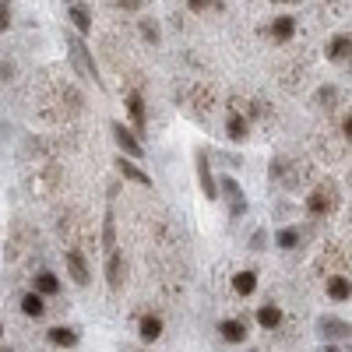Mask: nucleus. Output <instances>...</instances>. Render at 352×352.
I'll list each match as a JSON object with an SVG mask.
<instances>
[{
	"instance_id": "nucleus-20",
	"label": "nucleus",
	"mask_w": 352,
	"mask_h": 352,
	"mask_svg": "<svg viewBox=\"0 0 352 352\" xmlns=\"http://www.w3.org/2000/svg\"><path fill=\"white\" fill-rule=\"evenodd\" d=\"M219 331H222L226 342H243V338H247V328L240 324V320H222Z\"/></svg>"
},
{
	"instance_id": "nucleus-31",
	"label": "nucleus",
	"mask_w": 352,
	"mask_h": 352,
	"mask_svg": "<svg viewBox=\"0 0 352 352\" xmlns=\"http://www.w3.org/2000/svg\"><path fill=\"white\" fill-rule=\"evenodd\" d=\"M0 335H4V324H0Z\"/></svg>"
},
{
	"instance_id": "nucleus-23",
	"label": "nucleus",
	"mask_w": 352,
	"mask_h": 352,
	"mask_svg": "<svg viewBox=\"0 0 352 352\" xmlns=\"http://www.w3.org/2000/svg\"><path fill=\"white\" fill-rule=\"evenodd\" d=\"M275 240H278L282 250H292V247L300 243V232H296V229H278V236H275Z\"/></svg>"
},
{
	"instance_id": "nucleus-9",
	"label": "nucleus",
	"mask_w": 352,
	"mask_h": 352,
	"mask_svg": "<svg viewBox=\"0 0 352 352\" xmlns=\"http://www.w3.org/2000/svg\"><path fill=\"white\" fill-rule=\"evenodd\" d=\"M197 180H201V190H204V197H219V184H215V176H212V166H208V159H197Z\"/></svg>"
},
{
	"instance_id": "nucleus-16",
	"label": "nucleus",
	"mask_w": 352,
	"mask_h": 352,
	"mask_svg": "<svg viewBox=\"0 0 352 352\" xmlns=\"http://www.w3.org/2000/svg\"><path fill=\"white\" fill-rule=\"evenodd\" d=\"M328 56L335 64H342V60H349V32H338L331 43H328Z\"/></svg>"
},
{
	"instance_id": "nucleus-3",
	"label": "nucleus",
	"mask_w": 352,
	"mask_h": 352,
	"mask_svg": "<svg viewBox=\"0 0 352 352\" xmlns=\"http://www.w3.org/2000/svg\"><path fill=\"white\" fill-rule=\"evenodd\" d=\"M219 190H226V204H229V212L240 219V215L247 212V201H243V187H240L236 180H232V176H226V180L219 184Z\"/></svg>"
},
{
	"instance_id": "nucleus-21",
	"label": "nucleus",
	"mask_w": 352,
	"mask_h": 352,
	"mask_svg": "<svg viewBox=\"0 0 352 352\" xmlns=\"http://www.w3.org/2000/svg\"><path fill=\"white\" fill-rule=\"evenodd\" d=\"M50 342L60 345V349H71V345H78V331L74 328H53L50 331Z\"/></svg>"
},
{
	"instance_id": "nucleus-27",
	"label": "nucleus",
	"mask_w": 352,
	"mask_h": 352,
	"mask_svg": "<svg viewBox=\"0 0 352 352\" xmlns=\"http://www.w3.org/2000/svg\"><path fill=\"white\" fill-rule=\"evenodd\" d=\"M11 25V8H8V0H0V32Z\"/></svg>"
},
{
	"instance_id": "nucleus-24",
	"label": "nucleus",
	"mask_w": 352,
	"mask_h": 352,
	"mask_svg": "<svg viewBox=\"0 0 352 352\" xmlns=\"http://www.w3.org/2000/svg\"><path fill=\"white\" fill-rule=\"evenodd\" d=\"M138 28H141V36H144V39L159 43V25H155L152 18H141V25H138Z\"/></svg>"
},
{
	"instance_id": "nucleus-12",
	"label": "nucleus",
	"mask_w": 352,
	"mask_h": 352,
	"mask_svg": "<svg viewBox=\"0 0 352 352\" xmlns=\"http://www.w3.org/2000/svg\"><path fill=\"white\" fill-rule=\"evenodd\" d=\"M138 335H141V342H155V338L162 335V320H159L155 314H144L141 324H138Z\"/></svg>"
},
{
	"instance_id": "nucleus-4",
	"label": "nucleus",
	"mask_w": 352,
	"mask_h": 352,
	"mask_svg": "<svg viewBox=\"0 0 352 352\" xmlns=\"http://www.w3.org/2000/svg\"><path fill=\"white\" fill-rule=\"evenodd\" d=\"M71 56H74V64L88 74V78H92L96 85H102V78H99V67H96V60H92V56H88V46L81 43V39H71Z\"/></svg>"
},
{
	"instance_id": "nucleus-6",
	"label": "nucleus",
	"mask_w": 352,
	"mask_h": 352,
	"mask_svg": "<svg viewBox=\"0 0 352 352\" xmlns=\"http://www.w3.org/2000/svg\"><path fill=\"white\" fill-rule=\"evenodd\" d=\"M247 131H250V120H247V116H243V113H229V120H226V138L240 144V141L250 138Z\"/></svg>"
},
{
	"instance_id": "nucleus-7",
	"label": "nucleus",
	"mask_w": 352,
	"mask_h": 352,
	"mask_svg": "<svg viewBox=\"0 0 352 352\" xmlns=\"http://www.w3.org/2000/svg\"><path fill=\"white\" fill-rule=\"evenodd\" d=\"M64 261H67V272H71V278H74L78 285H88V282H92V275H88V264H85V257H81L78 250H67Z\"/></svg>"
},
{
	"instance_id": "nucleus-28",
	"label": "nucleus",
	"mask_w": 352,
	"mask_h": 352,
	"mask_svg": "<svg viewBox=\"0 0 352 352\" xmlns=\"http://www.w3.org/2000/svg\"><path fill=\"white\" fill-rule=\"evenodd\" d=\"M144 4V0H116V8H120V11H138Z\"/></svg>"
},
{
	"instance_id": "nucleus-29",
	"label": "nucleus",
	"mask_w": 352,
	"mask_h": 352,
	"mask_svg": "<svg viewBox=\"0 0 352 352\" xmlns=\"http://www.w3.org/2000/svg\"><path fill=\"white\" fill-rule=\"evenodd\" d=\"M208 4H212V0H187V8H190L194 14H201L204 8H208Z\"/></svg>"
},
{
	"instance_id": "nucleus-14",
	"label": "nucleus",
	"mask_w": 352,
	"mask_h": 352,
	"mask_svg": "<svg viewBox=\"0 0 352 352\" xmlns=\"http://www.w3.org/2000/svg\"><path fill=\"white\" fill-rule=\"evenodd\" d=\"M328 296H331V300H338V303H345V300L352 296L349 275H331V278H328Z\"/></svg>"
},
{
	"instance_id": "nucleus-5",
	"label": "nucleus",
	"mask_w": 352,
	"mask_h": 352,
	"mask_svg": "<svg viewBox=\"0 0 352 352\" xmlns=\"http://www.w3.org/2000/svg\"><path fill=\"white\" fill-rule=\"evenodd\" d=\"M116 169H120V176H127L131 184H138V187H148V190H152V176L144 173L141 166H134V159H116Z\"/></svg>"
},
{
	"instance_id": "nucleus-30",
	"label": "nucleus",
	"mask_w": 352,
	"mask_h": 352,
	"mask_svg": "<svg viewBox=\"0 0 352 352\" xmlns=\"http://www.w3.org/2000/svg\"><path fill=\"white\" fill-rule=\"evenodd\" d=\"M264 240H268V236H264V229H257L254 236H250V247H254V250H261V247H264Z\"/></svg>"
},
{
	"instance_id": "nucleus-22",
	"label": "nucleus",
	"mask_w": 352,
	"mask_h": 352,
	"mask_svg": "<svg viewBox=\"0 0 352 352\" xmlns=\"http://www.w3.org/2000/svg\"><path fill=\"white\" fill-rule=\"evenodd\" d=\"M102 247H106V254L116 250V219H113V212H106V219H102Z\"/></svg>"
},
{
	"instance_id": "nucleus-11",
	"label": "nucleus",
	"mask_w": 352,
	"mask_h": 352,
	"mask_svg": "<svg viewBox=\"0 0 352 352\" xmlns=\"http://www.w3.org/2000/svg\"><path fill=\"white\" fill-rule=\"evenodd\" d=\"M282 320H285V317H282V310H278L275 303H264V307H257V324H261V328L275 331V328L282 324Z\"/></svg>"
},
{
	"instance_id": "nucleus-15",
	"label": "nucleus",
	"mask_w": 352,
	"mask_h": 352,
	"mask_svg": "<svg viewBox=\"0 0 352 352\" xmlns=\"http://www.w3.org/2000/svg\"><path fill=\"white\" fill-rule=\"evenodd\" d=\"M36 292L39 296H56V292H60V278H56L53 272H39L36 275Z\"/></svg>"
},
{
	"instance_id": "nucleus-8",
	"label": "nucleus",
	"mask_w": 352,
	"mask_h": 352,
	"mask_svg": "<svg viewBox=\"0 0 352 352\" xmlns=\"http://www.w3.org/2000/svg\"><path fill=\"white\" fill-rule=\"evenodd\" d=\"M127 113H131V120H134V134H141L144 127H148V113H144V99L138 92L127 96Z\"/></svg>"
},
{
	"instance_id": "nucleus-19",
	"label": "nucleus",
	"mask_w": 352,
	"mask_h": 352,
	"mask_svg": "<svg viewBox=\"0 0 352 352\" xmlns=\"http://www.w3.org/2000/svg\"><path fill=\"white\" fill-rule=\"evenodd\" d=\"M71 21H74L78 32H92V11H88L85 4H74L71 8Z\"/></svg>"
},
{
	"instance_id": "nucleus-17",
	"label": "nucleus",
	"mask_w": 352,
	"mask_h": 352,
	"mask_svg": "<svg viewBox=\"0 0 352 352\" xmlns=\"http://www.w3.org/2000/svg\"><path fill=\"white\" fill-rule=\"evenodd\" d=\"M21 310H25L28 317H43V314H46V303H43V296H39L36 289H32V292H25V296H21Z\"/></svg>"
},
{
	"instance_id": "nucleus-25",
	"label": "nucleus",
	"mask_w": 352,
	"mask_h": 352,
	"mask_svg": "<svg viewBox=\"0 0 352 352\" xmlns=\"http://www.w3.org/2000/svg\"><path fill=\"white\" fill-rule=\"evenodd\" d=\"M324 335H331V338H349V324H342V320H324Z\"/></svg>"
},
{
	"instance_id": "nucleus-1",
	"label": "nucleus",
	"mask_w": 352,
	"mask_h": 352,
	"mask_svg": "<svg viewBox=\"0 0 352 352\" xmlns=\"http://www.w3.org/2000/svg\"><path fill=\"white\" fill-rule=\"evenodd\" d=\"M335 204H338V190H335V184H320V187H314L310 197H307V212L317 215V219H324V215L335 212Z\"/></svg>"
},
{
	"instance_id": "nucleus-26",
	"label": "nucleus",
	"mask_w": 352,
	"mask_h": 352,
	"mask_svg": "<svg viewBox=\"0 0 352 352\" xmlns=\"http://www.w3.org/2000/svg\"><path fill=\"white\" fill-rule=\"evenodd\" d=\"M250 120H261V116H268V102H250Z\"/></svg>"
},
{
	"instance_id": "nucleus-10",
	"label": "nucleus",
	"mask_w": 352,
	"mask_h": 352,
	"mask_svg": "<svg viewBox=\"0 0 352 352\" xmlns=\"http://www.w3.org/2000/svg\"><path fill=\"white\" fill-rule=\"evenodd\" d=\"M106 278H109V289H120V282H124V257L116 250L106 254Z\"/></svg>"
},
{
	"instance_id": "nucleus-13",
	"label": "nucleus",
	"mask_w": 352,
	"mask_h": 352,
	"mask_svg": "<svg viewBox=\"0 0 352 352\" xmlns=\"http://www.w3.org/2000/svg\"><path fill=\"white\" fill-rule=\"evenodd\" d=\"M272 36H275L278 43H289L292 36H296V18H289V14L275 18V21H272Z\"/></svg>"
},
{
	"instance_id": "nucleus-32",
	"label": "nucleus",
	"mask_w": 352,
	"mask_h": 352,
	"mask_svg": "<svg viewBox=\"0 0 352 352\" xmlns=\"http://www.w3.org/2000/svg\"><path fill=\"white\" fill-rule=\"evenodd\" d=\"M8 352H11V349H8Z\"/></svg>"
},
{
	"instance_id": "nucleus-2",
	"label": "nucleus",
	"mask_w": 352,
	"mask_h": 352,
	"mask_svg": "<svg viewBox=\"0 0 352 352\" xmlns=\"http://www.w3.org/2000/svg\"><path fill=\"white\" fill-rule=\"evenodd\" d=\"M113 141H116V148H120L127 159H141L144 155V144L138 141V134L124 124H113Z\"/></svg>"
},
{
	"instance_id": "nucleus-18",
	"label": "nucleus",
	"mask_w": 352,
	"mask_h": 352,
	"mask_svg": "<svg viewBox=\"0 0 352 352\" xmlns=\"http://www.w3.org/2000/svg\"><path fill=\"white\" fill-rule=\"evenodd\" d=\"M232 289H236L240 296H250V292L257 289V275L254 272H236L232 275Z\"/></svg>"
}]
</instances>
